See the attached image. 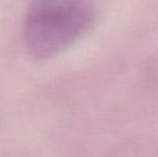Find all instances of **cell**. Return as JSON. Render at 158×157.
Masks as SVG:
<instances>
[{
	"mask_svg": "<svg viewBox=\"0 0 158 157\" xmlns=\"http://www.w3.org/2000/svg\"><path fill=\"white\" fill-rule=\"evenodd\" d=\"M93 21L94 10L87 0H43L26 17L28 51L38 59L52 58L82 38Z\"/></svg>",
	"mask_w": 158,
	"mask_h": 157,
	"instance_id": "1",
	"label": "cell"
}]
</instances>
